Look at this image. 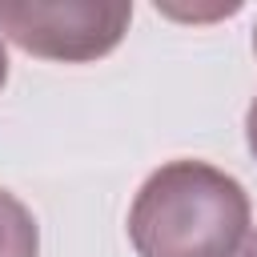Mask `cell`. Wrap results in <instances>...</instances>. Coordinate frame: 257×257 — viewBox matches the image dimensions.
<instances>
[{
  "label": "cell",
  "mask_w": 257,
  "mask_h": 257,
  "mask_svg": "<svg viewBox=\"0 0 257 257\" xmlns=\"http://www.w3.org/2000/svg\"><path fill=\"white\" fill-rule=\"evenodd\" d=\"M253 56H257V24H253Z\"/></svg>",
  "instance_id": "obj_7"
},
{
  "label": "cell",
  "mask_w": 257,
  "mask_h": 257,
  "mask_svg": "<svg viewBox=\"0 0 257 257\" xmlns=\"http://www.w3.org/2000/svg\"><path fill=\"white\" fill-rule=\"evenodd\" d=\"M4 80H8V48L0 40V88H4Z\"/></svg>",
  "instance_id": "obj_6"
},
{
  "label": "cell",
  "mask_w": 257,
  "mask_h": 257,
  "mask_svg": "<svg viewBox=\"0 0 257 257\" xmlns=\"http://www.w3.org/2000/svg\"><path fill=\"white\" fill-rule=\"evenodd\" d=\"M0 257H40V225L8 189H0Z\"/></svg>",
  "instance_id": "obj_3"
},
{
  "label": "cell",
  "mask_w": 257,
  "mask_h": 257,
  "mask_svg": "<svg viewBox=\"0 0 257 257\" xmlns=\"http://www.w3.org/2000/svg\"><path fill=\"white\" fill-rule=\"evenodd\" d=\"M249 237V193L209 161H169L128 209L137 257H237Z\"/></svg>",
  "instance_id": "obj_1"
},
{
  "label": "cell",
  "mask_w": 257,
  "mask_h": 257,
  "mask_svg": "<svg viewBox=\"0 0 257 257\" xmlns=\"http://www.w3.org/2000/svg\"><path fill=\"white\" fill-rule=\"evenodd\" d=\"M245 141H249V153L257 157V96H253V104L245 112Z\"/></svg>",
  "instance_id": "obj_4"
},
{
  "label": "cell",
  "mask_w": 257,
  "mask_h": 257,
  "mask_svg": "<svg viewBox=\"0 0 257 257\" xmlns=\"http://www.w3.org/2000/svg\"><path fill=\"white\" fill-rule=\"evenodd\" d=\"M237 257H257V233H249L245 237V245H241V253Z\"/></svg>",
  "instance_id": "obj_5"
},
{
  "label": "cell",
  "mask_w": 257,
  "mask_h": 257,
  "mask_svg": "<svg viewBox=\"0 0 257 257\" xmlns=\"http://www.w3.org/2000/svg\"><path fill=\"white\" fill-rule=\"evenodd\" d=\"M133 20L120 0H0V40L40 60L84 64L108 56Z\"/></svg>",
  "instance_id": "obj_2"
}]
</instances>
